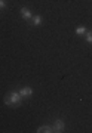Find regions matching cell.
Instances as JSON below:
<instances>
[{"label": "cell", "mask_w": 92, "mask_h": 133, "mask_svg": "<svg viewBox=\"0 0 92 133\" xmlns=\"http://www.w3.org/2000/svg\"><path fill=\"white\" fill-rule=\"evenodd\" d=\"M22 102V96L20 92H10L5 96V104L8 107H18Z\"/></svg>", "instance_id": "obj_1"}, {"label": "cell", "mask_w": 92, "mask_h": 133, "mask_svg": "<svg viewBox=\"0 0 92 133\" xmlns=\"http://www.w3.org/2000/svg\"><path fill=\"white\" fill-rule=\"evenodd\" d=\"M64 121L63 120H59V118H57L55 120V123H53V126H52V129H53V132H57V133H61V132H64Z\"/></svg>", "instance_id": "obj_2"}, {"label": "cell", "mask_w": 92, "mask_h": 133, "mask_svg": "<svg viewBox=\"0 0 92 133\" xmlns=\"http://www.w3.org/2000/svg\"><path fill=\"white\" fill-rule=\"evenodd\" d=\"M21 16H22L25 21H31L33 14H31V10H30L28 8H21Z\"/></svg>", "instance_id": "obj_3"}, {"label": "cell", "mask_w": 92, "mask_h": 133, "mask_svg": "<svg viewBox=\"0 0 92 133\" xmlns=\"http://www.w3.org/2000/svg\"><path fill=\"white\" fill-rule=\"evenodd\" d=\"M20 93H21L22 98H30V96L33 95V89L28 87V86H25V87H22V89L20 90Z\"/></svg>", "instance_id": "obj_4"}, {"label": "cell", "mask_w": 92, "mask_h": 133, "mask_svg": "<svg viewBox=\"0 0 92 133\" xmlns=\"http://www.w3.org/2000/svg\"><path fill=\"white\" fill-rule=\"evenodd\" d=\"M31 25H34V27L42 25V16L40 15H34L33 18H31Z\"/></svg>", "instance_id": "obj_5"}, {"label": "cell", "mask_w": 92, "mask_h": 133, "mask_svg": "<svg viewBox=\"0 0 92 133\" xmlns=\"http://www.w3.org/2000/svg\"><path fill=\"white\" fill-rule=\"evenodd\" d=\"M52 132H53L52 126H40L37 129V133H52Z\"/></svg>", "instance_id": "obj_6"}, {"label": "cell", "mask_w": 92, "mask_h": 133, "mask_svg": "<svg viewBox=\"0 0 92 133\" xmlns=\"http://www.w3.org/2000/svg\"><path fill=\"white\" fill-rule=\"evenodd\" d=\"M85 33H86V28L85 27H77L76 28V34H79V36H85Z\"/></svg>", "instance_id": "obj_7"}, {"label": "cell", "mask_w": 92, "mask_h": 133, "mask_svg": "<svg viewBox=\"0 0 92 133\" xmlns=\"http://www.w3.org/2000/svg\"><path fill=\"white\" fill-rule=\"evenodd\" d=\"M85 38H86L88 43H92V31H86L85 33Z\"/></svg>", "instance_id": "obj_8"}, {"label": "cell", "mask_w": 92, "mask_h": 133, "mask_svg": "<svg viewBox=\"0 0 92 133\" xmlns=\"http://www.w3.org/2000/svg\"><path fill=\"white\" fill-rule=\"evenodd\" d=\"M6 8V2L5 0H0V9H5Z\"/></svg>", "instance_id": "obj_9"}]
</instances>
